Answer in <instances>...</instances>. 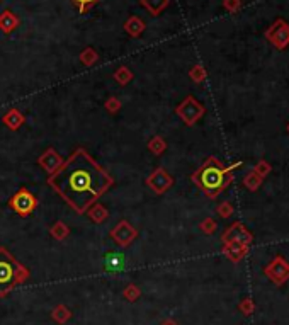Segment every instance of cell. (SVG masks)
<instances>
[{"label":"cell","mask_w":289,"mask_h":325,"mask_svg":"<svg viewBox=\"0 0 289 325\" xmlns=\"http://www.w3.org/2000/svg\"><path fill=\"white\" fill-rule=\"evenodd\" d=\"M70 315L72 314H70L65 307H58V308H55V312H53V319H55L58 324H65L70 319Z\"/></svg>","instance_id":"cell-15"},{"label":"cell","mask_w":289,"mask_h":325,"mask_svg":"<svg viewBox=\"0 0 289 325\" xmlns=\"http://www.w3.org/2000/svg\"><path fill=\"white\" fill-rule=\"evenodd\" d=\"M34 197L31 194H27V192H19L17 196L14 197V201H12V206L14 209H17L20 215H27V213L32 211V208H34Z\"/></svg>","instance_id":"cell-7"},{"label":"cell","mask_w":289,"mask_h":325,"mask_svg":"<svg viewBox=\"0 0 289 325\" xmlns=\"http://www.w3.org/2000/svg\"><path fill=\"white\" fill-rule=\"evenodd\" d=\"M252 240H254L252 233L243 227L242 223H235L233 227L223 235V242H226V244H242V245L249 247L252 244Z\"/></svg>","instance_id":"cell-6"},{"label":"cell","mask_w":289,"mask_h":325,"mask_svg":"<svg viewBox=\"0 0 289 325\" xmlns=\"http://www.w3.org/2000/svg\"><path fill=\"white\" fill-rule=\"evenodd\" d=\"M271 170H272V167H271V163L267 162V160H260V162L255 165V168H254V172L255 174H259L260 177H267V175L271 174Z\"/></svg>","instance_id":"cell-14"},{"label":"cell","mask_w":289,"mask_h":325,"mask_svg":"<svg viewBox=\"0 0 289 325\" xmlns=\"http://www.w3.org/2000/svg\"><path fill=\"white\" fill-rule=\"evenodd\" d=\"M231 213H233V206H231L230 203H223L221 208H220V215L221 216H230Z\"/></svg>","instance_id":"cell-21"},{"label":"cell","mask_w":289,"mask_h":325,"mask_svg":"<svg viewBox=\"0 0 289 325\" xmlns=\"http://www.w3.org/2000/svg\"><path fill=\"white\" fill-rule=\"evenodd\" d=\"M206 230H208V233H211V230H214V223H211V221H208V223L204 225Z\"/></svg>","instance_id":"cell-23"},{"label":"cell","mask_w":289,"mask_h":325,"mask_svg":"<svg viewBox=\"0 0 289 325\" xmlns=\"http://www.w3.org/2000/svg\"><path fill=\"white\" fill-rule=\"evenodd\" d=\"M104 266H106V269L109 271V273L118 274L119 271L125 269L126 259H125V256H123V254L111 252V254H107L106 259H104Z\"/></svg>","instance_id":"cell-8"},{"label":"cell","mask_w":289,"mask_h":325,"mask_svg":"<svg viewBox=\"0 0 289 325\" xmlns=\"http://www.w3.org/2000/svg\"><path fill=\"white\" fill-rule=\"evenodd\" d=\"M240 310L243 312V315H250V314H254V310H255L254 302H252L250 298L243 300V302L240 303Z\"/></svg>","instance_id":"cell-18"},{"label":"cell","mask_w":289,"mask_h":325,"mask_svg":"<svg viewBox=\"0 0 289 325\" xmlns=\"http://www.w3.org/2000/svg\"><path fill=\"white\" fill-rule=\"evenodd\" d=\"M125 29L130 32L131 36H140L144 29V24L142 19L138 17H130L128 19V22L125 24Z\"/></svg>","instance_id":"cell-11"},{"label":"cell","mask_w":289,"mask_h":325,"mask_svg":"<svg viewBox=\"0 0 289 325\" xmlns=\"http://www.w3.org/2000/svg\"><path fill=\"white\" fill-rule=\"evenodd\" d=\"M266 274L276 285H283L289 279V264L284 257H276L269 266L266 267Z\"/></svg>","instance_id":"cell-5"},{"label":"cell","mask_w":289,"mask_h":325,"mask_svg":"<svg viewBox=\"0 0 289 325\" xmlns=\"http://www.w3.org/2000/svg\"><path fill=\"white\" fill-rule=\"evenodd\" d=\"M262 177H260L259 174H255L254 170L249 172V174L245 175V180H243V184H245L247 187L250 189V191H257V189L262 186Z\"/></svg>","instance_id":"cell-13"},{"label":"cell","mask_w":289,"mask_h":325,"mask_svg":"<svg viewBox=\"0 0 289 325\" xmlns=\"http://www.w3.org/2000/svg\"><path fill=\"white\" fill-rule=\"evenodd\" d=\"M288 133H289V123H288Z\"/></svg>","instance_id":"cell-25"},{"label":"cell","mask_w":289,"mask_h":325,"mask_svg":"<svg viewBox=\"0 0 289 325\" xmlns=\"http://www.w3.org/2000/svg\"><path fill=\"white\" fill-rule=\"evenodd\" d=\"M96 58H97V55L92 51V49H85V51L82 53V61H85V63H92Z\"/></svg>","instance_id":"cell-19"},{"label":"cell","mask_w":289,"mask_h":325,"mask_svg":"<svg viewBox=\"0 0 289 325\" xmlns=\"http://www.w3.org/2000/svg\"><path fill=\"white\" fill-rule=\"evenodd\" d=\"M163 325H177L175 322H172V320H167V322H165Z\"/></svg>","instance_id":"cell-24"},{"label":"cell","mask_w":289,"mask_h":325,"mask_svg":"<svg viewBox=\"0 0 289 325\" xmlns=\"http://www.w3.org/2000/svg\"><path fill=\"white\" fill-rule=\"evenodd\" d=\"M22 279L24 271L3 250H0V295H5L12 286Z\"/></svg>","instance_id":"cell-3"},{"label":"cell","mask_w":289,"mask_h":325,"mask_svg":"<svg viewBox=\"0 0 289 325\" xmlns=\"http://www.w3.org/2000/svg\"><path fill=\"white\" fill-rule=\"evenodd\" d=\"M142 3L146 7L153 15H158L165 7L168 5V0H142Z\"/></svg>","instance_id":"cell-12"},{"label":"cell","mask_w":289,"mask_h":325,"mask_svg":"<svg viewBox=\"0 0 289 325\" xmlns=\"http://www.w3.org/2000/svg\"><path fill=\"white\" fill-rule=\"evenodd\" d=\"M242 162H237L230 167H223L216 159H209L194 175V180L202 187L208 196H218L233 180V168L240 167Z\"/></svg>","instance_id":"cell-2"},{"label":"cell","mask_w":289,"mask_h":325,"mask_svg":"<svg viewBox=\"0 0 289 325\" xmlns=\"http://www.w3.org/2000/svg\"><path fill=\"white\" fill-rule=\"evenodd\" d=\"M19 26V19L15 17V14H12L10 10L2 12L0 15V31L2 32H10Z\"/></svg>","instance_id":"cell-9"},{"label":"cell","mask_w":289,"mask_h":325,"mask_svg":"<svg viewBox=\"0 0 289 325\" xmlns=\"http://www.w3.org/2000/svg\"><path fill=\"white\" fill-rule=\"evenodd\" d=\"M223 7L228 12H237L242 7V0H223Z\"/></svg>","instance_id":"cell-17"},{"label":"cell","mask_w":289,"mask_h":325,"mask_svg":"<svg viewBox=\"0 0 289 325\" xmlns=\"http://www.w3.org/2000/svg\"><path fill=\"white\" fill-rule=\"evenodd\" d=\"M191 75L194 77L196 80H201V79H204V70H202V67H194V70L191 72Z\"/></svg>","instance_id":"cell-22"},{"label":"cell","mask_w":289,"mask_h":325,"mask_svg":"<svg viewBox=\"0 0 289 325\" xmlns=\"http://www.w3.org/2000/svg\"><path fill=\"white\" fill-rule=\"evenodd\" d=\"M51 186L78 211H84L109 186V177L84 152H77L51 179Z\"/></svg>","instance_id":"cell-1"},{"label":"cell","mask_w":289,"mask_h":325,"mask_svg":"<svg viewBox=\"0 0 289 325\" xmlns=\"http://www.w3.org/2000/svg\"><path fill=\"white\" fill-rule=\"evenodd\" d=\"M249 252V247L242 245V244H226L225 245V254L228 256L231 261H240L247 256Z\"/></svg>","instance_id":"cell-10"},{"label":"cell","mask_w":289,"mask_h":325,"mask_svg":"<svg viewBox=\"0 0 289 325\" xmlns=\"http://www.w3.org/2000/svg\"><path fill=\"white\" fill-rule=\"evenodd\" d=\"M73 3H75V5L78 7V10L82 12V14H84V12H87L90 9V7L94 5V3H97L99 0H72Z\"/></svg>","instance_id":"cell-16"},{"label":"cell","mask_w":289,"mask_h":325,"mask_svg":"<svg viewBox=\"0 0 289 325\" xmlns=\"http://www.w3.org/2000/svg\"><path fill=\"white\" fill-rule=\"evenodd\" d=\"M266 38L278 49H286L289 46V24L284 19H278L266 31Z\"/></svg>","instance_id":"cell-4"},{"label":"cell","mask_w":289,"mask_h":325,"mask_svg":"<svg viewBox=\"0 0 289 325\" xmlns=\"http://www.w3.org/2000/svg\"><path fill=\"white\" fill-rule=\"evenodd\" d=\"M125 295H126V298L130 300V302H135V300H136V298H138V296H140V291L136 290V288H135L133 285H131V286H130V288H128V290H126V293H125Z\"/></svg>","instance_id":"cell-20"}]
</instances>
